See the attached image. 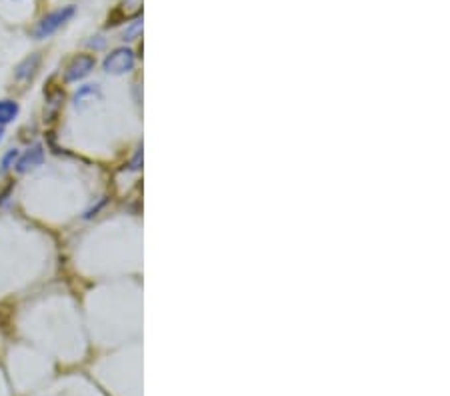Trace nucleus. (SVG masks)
<instances>
[{
    "label": "nucleus",
    "mask_w": 450,
    "mask_h": 396,
    "mask_svg": "<svg viewBox=\"0 0 450 396\" xmlns=\"http://www.w3.org/2000/svg\"><path fill=\"white\" fill-rule=\"evenodd\" d=\"M77 14V9L72 6V4H68V6H62V9H58V11H53L48 12L46 16H43L40 21L36 22V26H34L33 31V36L36 40H44V38H48V36H53L56 34L62 26H65L66 22L72 21V16Z\"/></svg>",
    "instance_id": "f257e3e1"
},
{
    "label": "nucleus",
    "mask_w": 450,
    "mask_h": 396,
    "mask_svg": "<svg viewBox=\"0 0 450 396\" xmlns=\"http://www.w3.org/2000/svg\"><path fill=\"white\" fill-rule=\"evenodd\" d=\"M136 65V55L132 48H126V46H121V48H114L110 50L104 62H102V68L104 72L109 75H114V77H121V75H126L131 72L132 68Z\"/></svg>",
    "instance_id": "f03ea898"
},
{
    "label": "nucleus",
    "mask_w": 450,
    "mask_h": 396,
    "mask_svg": "<svg viewBox=\"0 0 450 396\" xmlns=\"http://www.w3.org/2000/svg\"><path fill=\"white\" fill-rule=\"evenodd\" d=\"M97 66V58L92 55H77L70 58V62L65 68V82H78L87 78Z\"/></svg>",
    "instance_id": "7ed1b4c3"
},
{
    "label": "nucleus",
    "mask_w": 450,
    "mask_h": 396,
    "mask_svg": "<svg viewBox=\"0 0 450 396\" xmlns=\"http://www.w3.org/2000/svg\"><path fill=\"white\" fill-rule=\"evenodd\" d=\"M44 163V148L43 144H34L31 146L26 153L18 156V160H16V170L24 175V172H28V170H33L36 166H40Z\"/></svg>",
    "instance_id": "20e7f679"
},
{
    "label": "nucleus",
    "mask_w": 450,
    "mask_h": 396,
    "mask_svg": "<svg viewBox=\"0 0 450 396\" xmlns=\"http://www.w3.org/2000/svg\"><path fill=\"white\" fill-rule=\"evenodd\" d=\"M38 66H40V55L26 56L21 65L14 68V78H16L18 82H28V80L36 75Z\"/></svg>",
    "instance_id": "39448f33"
},
{
    "label": "nucleus",
    "mask_w": 450,
    "mask_h": 396,
    "mask_svg": "<svg viewBox=\"0 0 450 396\" xmlns=\"http://www.w3.org/2000/svg\"><path fill=\"white\" fill-rule=\"evenodd\" d=\"M18 112H21V106H18L16 100H0V128L6 126V124H11L18 116Z\"/></svg>",
    "instance_id": "423d86ee"
},
{
    "label": "nucleus",
    "mask_w": 450,
    "mask_h": 396,
    "mask_svg": "<svg viewBox=\"0 0 450 396\" xmlns=\"http://www.w3.org/2000/svg\"><path fill=\"white\" fill-rule=\"evenodd\" d=\"M62 99H65L62 90H55V92H50L46 97V109H44L46 121H53L56 114H58V110L62 109Z\"/></svg>",
    "instance_id": "0eeeda50"
},
{
    "label": "nucleus",
    "mask_w": 450,
    "mask_h": 396,
    "mask_svg": "<svg viewBox=\"0 0 450 396\" xmlns=\"http://www.w3.org/2000/svg\"><path fill=\"white\" fill-rule=\"evenodd\" d=\"M94 99H100V90L94 84H87V87L78 88L75 94V106H84L88 102H94Z\"/></svg>",
    "instance_id": "6e6552de"
},
{
    "label": "nucleus",
    "mask_w": 450,
    "mask_h": 396,
    "mask_svg": "<svg viewBox=\"0 0 450 396\" xmlns=\"http://www.w3.org/2000/svg\"><path fill=\"white\" fill-rule=\"evenodd\" d=\"M143 33V21L141 18H134V21L128 24V28L122 34V40H136Z\"/></svg>",
    "instance_id": "1a4fd4ad"
},
{
    "label": "nucleus",
    "mask_w": 450,
    "mask_h": 396,
    "mask_svg": "<svg viewBox=\"0 0 450 396\" xmlns=\"http://www.w3.org/2000/svg\"><path fill=\"white\" fill-rule=\"evenodd\" d=\"M18 156H21V153H18L16 148H14V150H9V153L2 156V163H0V170H2V172H9L12 166L16 165Z\"/></svg>",
    "instance_id": "9d476101"
},
{
    "label": "nucleus",
    "mask_w": 450,
    "mask_h": 396,
    "mask_svg": "<svg viewBox=\"0 0 450 396\" xmlns=\"http://www.w3.org/2000/svg\"><path fill=\"white\" fill-rule=\"evenodd\" d=\"M2 134H4V132H2V128H0V141H2Z\"/></svg>",
    "instance_id": "9b49d317"
}]
</instances>
